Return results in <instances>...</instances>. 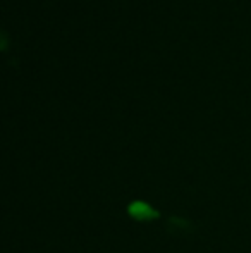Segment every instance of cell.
Wrapping results in <instances>:
<instances>
[{
  "label": "cell",
  "instance_id": "obj_1",
  "mask_svg": "<svg viewBox=\"0 0 251 253\" xmlns=\"http://www.w3.org/2000/svg\"><path fill=\"white\" fill-rule=\"evenodd\" d=\"M127 212L133 219L136 220H141V222H146V220H153L158 217V212L153 209L151 205H148L146 202H141V200H136L133 202L129 207H127Z\"/></svg>",
  "mask_w": 251,
  "mask_h": 253
}]
</instances>
